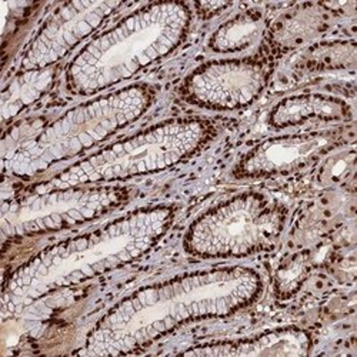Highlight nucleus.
<instances>
[{"label": "nucleus", "mask_w": 357, "mask_h": 357, "mask_svg": "<svg viewBox=\"0 0 357 357\" xmlns=\"http://www.w3.org/2000/svg\"><path fill=\"white\" fill-rule=\"evenodd\" d=\"M263 289L260 273L246 266L195 271L139 287L96 321L77 354L136 353L183 324L248 309Z\"/></svg>", "instance_id": "obj_1"}, {"label": "nucleus", "mask_w": 357, "mask_h": 357, "mask_svg": "<svg viewBox=\"0 0 357 357\" xmlns=\"http://www.w3.org/2000/svg\"><path fill=\"white\" fill-rule=\"evenodd\" d=\"M353 121L351 106L336 96L301 93L282 99L273 106L267 122L276 130L305 126L307 123L339 125Z\"/></svg>", "instance_id": "obj_12"}, {"label": "nucleus", "mask_w": 357, "mask_h": 357, "mask_svg": "<svg viewBox=\"0 0 357 357\" xmlns=\"http://www.w3.org/2000/svg\"><path fill=\"white\" fill-rule=\"evenodd\" d=\"M357 46L354 40L321 42L306 49L302 66L309 72H333L354 69Z\"/></svg>", "instance_id": "obj_16"}, {"label": "nucleus", "mask_w": 357, "mask_h": 357, "mask_svg": "<svg viewBox=\"0 0 357 357\" xmlns=\"http://www.w3.org/2000/svg\"><path fill=\"white\" fill-rule=\"evenodd\" d=\"M329 26L327 10L321 6L305 5L286 15L273 29V40L282 47H297L324 33Z\"/></svg>", "instance_id": "obj_15"}, {"label": "nucleus", "mask_w": 357, "mask_h": 357, "mask_svg": "<svg viewBox=\"0 0 357 357\" xmlns=\"http://www.w3.org/2000/svg\"><path fill=\"white\" fill-rule=\"evenodd\" d=\"M123 6L125 3L121 2L61 3L45 19L26 46L19 70L56 66Z\"/></svg>", "instance_id": "obj_9"}, {"label": "nucleus", "mask_w": 357, "mask_h": 357, "mask_svg": "<svg viewBox=\"0 0 357 357\" xmlns=\"http://www.w3.org/2000/svg\"><path fill=\"white\" fill-rule=\"evenodd\" d=\"M313 349L312 335L290 326L267 331L256 336L193 346L185 356H307Z\"/></svg>", "instance_id": "obj_11"}, {"label": "nucleus", "mask_w": 357, "mask_h": 357, "mask_svg": "<svg viewBox=\"0 0 357 357\" xmlns=\"http://www.w3.org/2000/svg\"><path fill=\"white\" fill-rule=\"evenodd\" d=\"M130 197L132 190L119 185L35 189L17 195L2 204L3 239L72 229L114 212Z\"/></svg>", "instance_id": "obj_7"}, {"label": "nucleus", "mask_w": 357, "mask_h": 357, "mask_svg": "<svg viewBox=\"0 0 357 357\" xmlns=\"http://www.w3.org/2000/svg\"><path fill=\"white\" fill-rule=\"evenodd\" d=\"M266 31L260 10H245L231 16L212 33L207 46L218 54H237L253 47Z\"/></svg>", "instance_id": "obj_13"}, {"label": "nucleus", "mask_w": 357, "mask_h": 357, "mask_svg": "<svg viewBox=\"0 0 357 357\" xmlns=\"http://www.w3.org/2000/svg\"><path fill=\"white\" fill-rule=\"evenodd\" d=\"M230 6L231 3H197L196 5L197 12L202 13L204 17H212Z\"/></svg>", "instance_id": "obj_18"}, {"label": "nucleus", "mask_w": 357, "mask_h": 357, "mask_svg": "<svg viewBox=\"0 0 357 357\" xmlns=\"http://www.w3.org/2000/svg\"><path fill=\"white\" fill-rule=\"evenodd\" d=\"M218 135L209 119L176 117L116 140L36 185L38 190L114 185L181 165Z\"/></svg>", "instance_id": "obj_5"}, {"label": "nucleus", "mask_w": 357, "mask_h": 357, "mask_svg": "<svg viewBox=\"0 0 357 357\" xmlns=\"http://www.w3.org/2000/svg\"><path fill=\"white\" fill-rule=\"evenodd\" d=\"M176 207H139L96 229L45 248L5 279L2 317H15L43 297L125 267L169 233Z\"/></svg>", "instance_id": "obj_2"}, {"label": "nucleus", "mask_w": 357, "mask_h": 357, "mask_svg": "<svg viewBox=\"0 0 357 357\" xmlns=\"http://www.w3.org/2000/svg\"><path fill=\"white\" fill-rule=\"evenodd\" d=\"M56 66L47 69L19 70V73L5 86L2 92L3 122L12 121L26 107L43 98L54 83Z\"/></svg>", "instance_id": "obj_14"}, {"label": "nucleus", "mask_w": 357, "mask_h": 357, "mask_svg": "<svg viewBox=\"0 0 357 357\" xmlns=\"http://www.w3.org/2000/svg\"><path fill=\"white\" fill-rule=\"evenodd\" d=\"M193 12L183 2L144 5L89 40L65 69L66 91L95 98L133 79L186 40Z\"/></svg>", "instance_id": "obj_3"}, {"label": "nucleus", "mask_w": 357, "mask_h": 357, "mask_svg": "<svg viewBox=\"0 0 357 357\" xmlns=\"http://www.w3.org/2000/svg\"><path fill=\"white\" fill-rule=\"evenodd\" d=\"M309 272V259L306 255H294L280 266L276 275V287L283 296L294 293Z\"/></svg>", "instance_id": "obj_17"}, {"label": "nucleus", "mask_w": 357, "mask_h": 357, "mask_svg": "<svg viewBox=\"0 0 357 357\" xmlns=\"http://www.w3.org/2000/svg\"><path fill=\"white\" fill-rule=\"evenodd\" d=\"M287 215V207L271 196L239 193L196 218L185 233L183 249L206 260L271 252L283 236Z\"/></svg>", "instance_id": "obj_6"}, {"label": "nucleus", "mask_w": 357, "mask_h": 357, "mask_svg": "<svg viewBox=\"0 0 357 357\" xmlns=\"http://www.w3.org/2000/svg\"><path fill=\"white\" fill-rule=\"evenodd\" d=\"M343 143L339 130H313L264 139L233 167L237 178H267L301 172Z\"/></svg>", "instance_id": "obj_10"}, {"label": "nucleus", "mask_w": 357, "mask_h": 357, "mask_svg": "<svg viewBox=\"0 0 357 357\" xmlns=\"http://www.w3.org/2000/svg\"><path fill=\"white\" fill-rule=\"evenodd\" d=\"M272 77V66L255 56L225 57L193 69L181 86L182 99L211 112H234L253 105Z\"/></svg>", "instance_id": "obj_8"}, {"label": "nucleus", "mask_w": 357, "mask_h": 357, "mask_svg": "<svg viewBox=\"0 0 357 357\" xmlns=\"http://www.w3.org/2000/svg\"><path fill=\"white\" fill-rule=\"evenodd\" d=\"M155 100L156 91L151 84L133 83L79 103L35 135L5 149L3 174L33 178L73 160L137 122Z\"/></svg>", "instance_id": "obj_4"}]
</instances>
